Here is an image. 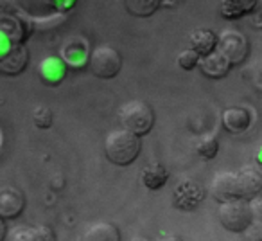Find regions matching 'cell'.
<instances>
[{
    "label": "cell",
    "mask_w": 262,
    "mask_h": 241,
    "mask_svg": "<svg viewBox=\"0 0 262 241\" xmlns=\"http://www.w3.org/2000/svg\"><path fill=\"white\" fill-rule=\"evenodd\" d=\"M140 150H142L140 137L124 128L112 130L104 139V155L115 166H129L131 162L137 160Z\"/></svg>",
    "instance_id": "6da1fadb"
},
{
    "label": "cell",
    "mask_w": 262,
    "mask_h": 241,
    "mask_svg": "<svg viewBox=\"0 0 262 241\" xmlns=\"http://www.w3.org/2000/svg\"><path fill=\"white\" fill-rule=\"evenodd\" d=\"M27 63H29V49L24 44L13 45L0 58V72L4 76H16L26 70Z\"/></svg>",
    "instance_id": "9c48e42d"
},
{
    "label": "cell",
    "mask_w": 262,
    "mask_h": 241,
    "mask_svg": "<svg viewBox=\"0 0 262 241\" xmlns=\"http://www.w3.org/2000/svg\"><path fill=\"white\" fill-rule=\"evenodd\" d=\"M52 119H54V115H52L51 108L49 106H43V105H38L36 108H34L33 112V123L36 128L40 130H47L52 126Z\"/></svg>",
    "instance_id": "d6986e66"
},
{
    "label": "cell",
    "mask_w": 262,
    "mask_h": 241,
    "mask_svg": "<svg viewBox=\"0 0 262 241\" xmlns=\"http://www.w3.org/2000/svg\"><path fill=\"white\" fill-rule=\"evenodd\" d=\"M29 241H56V234L47 225L29 227Z\"/></svg>",
    "instance_id": "44dd1931"
},
{
    "label": "cell",
    "mask_w": 262,
    "mask_h": 241,
    "mask_svg": "<svg viewBox=\"0 0 262 241\" xmlns=\"http://www.w3.org/2000/svg\"><path fill=\"white\" fill-rule=\"evenodd\" d=\"M223 126H225L226 132L230 133H243L244 130L250 128L251 117L250 112L243 106H230L223 112L221 115Z\"/></svg>",
    "instance_id": "8fae6325"
},
{
    "label": "cell",
    "mask_w": 262,
    "mask_h": 241,
    "mask_svg": "<svg viewBox=\"0 0 262 241\" xmlns=\"http://www.w3.org/2000/svg\"><path fill=\"white\" fill-rule=\"evenodd\" d=\"M189 44H190V49H194L201 58H205V56L217 51L219 34H215L214 31H210V29H196L190 33Z\"/></svg>",
    "instance_id": "7c38bea8"
},
{
    "label": "cell",
    "mask_w": 262,
    "mask_h": 241,
    "mask_svg": "<svg viewBox=\"0 0 262 241\" xmlns=\"http://www.w3.org/2000/svg\"><path fill=\"white\" fill-rule=\"evenodd\" d=\"M219 223L230 232H246L250 225L253 223L250 211V202L248 200H230L223 202L217 207Z\"/></svg>",
    "instance_id": "3957f363"
},
{
    "label": "cell",
    "mask_w": 262,
    "mask_h": 241,
    "mask_svg": "<svg viewBox=\"0 0 262 241\" xmlns=\"http://www.w3.org/2000/svg\"><path fill=\"white\" fill-rule=\"evenodd\" d=\"M217 150H219V143H217V137H215L214 133L203 135L200 143L196 144L198 155H200L201 158H205V160H212V158H215Z\"/></svg>",
    "instance_id": "ac0fdd59"
},
{
    "label": "cell",
    "mask_w": 262,
    "mask_h": 241,
    "mask_svg": "<svg viewBox=\"0 0 262 241\" xmlns=\"http://www.w3.org/2000/svg\"><path fill=\"white\" fill-rule=\"evenodd\" d=\"M200 69H201V72L207 77H210V79H221V77H225L226 74L230 72L232 65H230V62L221 52L215 51V52H212V54L201 58Z\"/></svg>",
    "instance_id": "4fadbf2b"
},
{
    "label": "cell",
    "mask_w": 262,
    "mask_h": 241,
    "mask_svg": "<svg viewBox=\"0 0 262 241\" xmlns=\"http://www.w3.org/2000/svg\"><path fill=\"white\" fill-rule=\"evenodd\" d=\"M158 241H183V239L178 236H167V237H162V239H158Z\"/></svg>",
    "instance_id": "603a6c76"
},
{
    "label": "cell",
    "mask_w": 262,
    "mask_h": 241,
    "mask_svg": "<svg viewBox=\"0 0 262 241\" xmlns=\"http://www.w3.org/2000/svg\"><path fill=\"white\" fill-rule=\"evenodd\" d=\"M217 51L230 62V65H241L250 54V42L241 31L225 29L219 33Z\"/></svg>",
    "instance_id": "5b68a950"
},
{
    "label": "cell",
    "mask_w": 262,
    "mask_h": 241,
    "mask_svg": "<svg viewBox=\"0 0 262 241\" xmlns=\"http://www.w3.org/2000/svg\"><path fill=\"white\" fill-rule=\"evenodd\" d=\"M140 180H142V184L147 189H151V191L162 189V187L165 186V182L169 180V171L165 166L155 162V164H149L147 168H144L142 175H140Z\"/></svg>",
    "instance_id": "9a60e30c"
},
{
    "label": "cell",
    "mask_w": 262,
    "mask_h": 241,
    "mask_svg": "<svg viewBox=\"0 0 262 241\" xmlns=\"http://www.w3.org/2000/svg\"><path fill=\"white\" fill-rule=\"evenodd\" d=\"M237 175V194L241 200H253L262 196V169L255 166H243L235 171Z\"/></svg>",
    "instance_id": "52a82bcc"
},
{
    "label": "cell",
    "mask_w": 262,
    "mask_h": 241,
    "mask_svg": "<svg viewBox=\"0 0 262 241\" xmlns=\"http://www.w3.org/2000/svg\"><path fill=\"white\" fill-rule=\"evenodd\" d=\"M258 8H260V16H262V2H260V4H258Z\"/></svg>",
    "instance_id": "cb8c5ba5"
},
{
    "label": "cell",
    "mask_w": 262,
    "mask_h": 241,
    "mask_svg": "<svg viewBox=\"0 0 262 241\" xmlns=\"http://www.w3.org/2000/svg\"><path fill=\"white\" fill-rule=\"evenodd\" d=\"M207 196V191L203 186L196 182L192 178L182 180L178 186L174 187V193H172V205L180 211H196L201 205V202Z\"/></svg>",
    "instance_id": "8992f818"
},
{
    "label": "cell",
    "mask_w": 262,
    "mask_h": 241,
    "mask_svg": "<svg viewBox=\"0 0 262 241\" xmlns=\"http://www.w3.org/2000/svg\"><path fill=\"white\" fill-rule=\"evenodd\" d=\"M257 6L258 4L255 0H225V2H221V9L219 11H221L223 18L235 20L251 13Z\"/></svg>",
    "instance_id": "2e32d148"
},
{
    "label": "cell",
    "mask_w": 262,
    "mask_h": 241,
    "mask_svg": "<svg viewBox=\"0 0 262 241\" xmlns=\"http://www.w3.org/2000/svg\"><path fill=\"white\" fill-rule=\"evenodd\" d=\"M119 120L124 130L142 137L153 130L155 110L149 103L140 101V99H131L120 106Z\"/></svg>",
    "instance_id": "7a4b0ae2"
},
{
    "label": "cell",
    "mask_w": 262,
    "mask_h": 241,
    "mask_svg": "<svg viewBox=\"0 0 262 241\" xmlns=\"http://www.w3.org/2000/svg\"><path fill=\"white\" fill-rule=\"evenodd\" d=\"M124 8L133 16L146 18V16H151L162 8V2H158V0H126Z\"/></svg>",
    "instance_id": "e0dca14e"
},
{
    "label": "cell",
    "mask_w": 262,
    "mask_h": 241,
    "mask_svg": "<svg viewBox=\"0 0 262 241\" xmlns=\"http://www.w3.org/2000/svg\"><path fill=\"white\" fill-rule=\"evenodd\" d=\"M176 62H178L180 69L183 70H192L196 69V67H200V62H201V56L198 54L194 49H183L182 52L178 54V58H176Z\"/></svg>",
    "instance_id": "ffe728a7"
},
{
    "label": "cell",
    "mask_w": 262,
    "mask_h": 241,
    "mask_svg": "<svg viewBox=\"0 0 262 241\" xmlns=\"http://www.w3.org/2000/svg\"><path fill=\"white\" fill-rule=\"evenodd\" d=\"M26 209V196L15 186H2L0 187V218L2 219H15Z\"/></svg>",
    "instance_id": "ba28073f"
},
{
    "label": "cell",
    "mask_w": 262,
    "mask_h": 241,
    "mask_svg": "<svg viewBox=\"0 0 262 241\" xmlns=\"http://www.w3.org/2000/svg\"><path fill=\"white\" fill-rule=\"evenodd\" d=\"M84 241H120V230L110 222H95L86 229L83 236Z\"/></svg>",
    "instance_id": "5bb4252c"
},
{
    "label": "cell",
    "mask_w": 262,
    "mask_h": 241,
    "mask_svg": "<svg viewBox=\"0 0 262 241\" xmlns=\"http://www.w3.org/2000/svg\"><path fill=\"white\" fill-rule=\"evenodd\" d=\"M250 211H251L253 223L262 225V196H257V198H253V200H250Z\"/></svg>",
    "instance_id": "7402d4cb"
},
{
    "label": "cell",
    "mask_w": 262,
    "mask_h": 241,
    "mask_svg": "<svg viewBox=\"0 0 262 241\" xmlns=\"http://www.w3.org/2000/svg\"><path fill=\"white\" fill-rule=\"evenodd\" d=\"M88 69L95 77L101 79H112L122 69V56L112 45H97L90 52L88 58Z\"/></svg>",
    "instance_id": "277c9868"
},
{
    "label": "cell",
    "mask_w": 262,
    "mask_h": 241,
    "mask_svg": "<svg viewBox=\"0 0 262 241\" xmlns=\"http://www.w3.org/2000/svg\"><path fill=\"white\" fill-rule=\"evenodd\" d=\"M212 194L214 198L223 204V202L237 200V175L235 171H219L212 178Z\"/></svg>",
    "instance_id": "30bf717a"
}]
</instances>
